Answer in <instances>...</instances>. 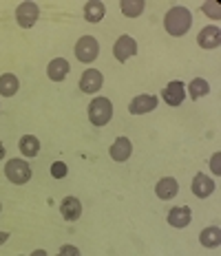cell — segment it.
<instances>
[{"label":"cell","instance_id":"6da1fadb","mask_svg":"<svg viewBox=\"0 0 221 256\" xmlns=\"http://www.w3.org/2000/svg\"><path fill=\"white\" fill-rule=\"evenodd\" d=\"M190 24H192V14L188 12L186 7H172L164 18V29L168 31L170 36H175V38L186 36Z\"/></svg>","mask_w":221,"mask_h":256},{"label":"cell","instance_id":"7a4b0ae2","mask_svg":"<svg viewBox=\"0 0 221 256\" xmlns=\"http://www.w3.org/2000/svg\"><path fill=\"white\" fill-rule=\"evenodd\" d=\"M113 117V104L106 98H95L89 104V120L93 126H106Z\"/></svg>","mask_w":221,"mask_h":256},{"label":"cell","instance_id":"3957f363","mask_svg":"<svg viewBox=\"0 0 221 256\" xmlns=\"http://www.w3.org/2000/svg\"><path fill=\"white\" fill-rule=\"evenodd\" d=\"M5 174H7V179L12 181V184L23 186L31 179V168L23 159H9L7 166H5Z\"/></svg>","mask_w":221,"mask_h":256},{"label":"cell","instance_id":"277c9868","mask_svg":"<svg viewBox=\"0 0 221 256\" xmlns=\"http://www.w3.org/2000/svg\"><path fill=\"white\" fill-rule=\"evenodd\" d=\"M100 53V42L93 38V36H82V38L78 40V44H75V58H78L80 62L84 64H91L98 58Z\"/></svg>","mask_w":221,"mask_h":256},{"label":"cell","instance_id":"5b68a950","mask_svg":"<svg viewBox=\"0 0 221 256\" xmlns=\"http://www.w3.org/2000/svg\"><path fill=\"white\" fill-rule=\"evenodd\" d=\"M38 18H40V9H38L36 2H23L16 9V20H18V24L23 26V29L34 26L38 22Z\"/></svg>","mask_w":221,"mask_h":256},{"label":"cell","instance_id":"8992f818","mask_svg":"<svg viewBox=\"0 0 221 256\" xmlns=\"http://www.w3.org/2000/svg\"><path fill=\"white\" fill-rule=\"evenodd\" d=\"M137 53V42L131 38V36H120L115 42V46H113V56H115L117 62H126L128 58H133Z\"/></svg>","mask_w":221,"mask_h":256},{"label":"cell","instance_id":"52a82bcc","mask_svg":"<svg viewBox=\"0 0 221 256\" xmlns=\"http://www.w3.org/2000/svg\"><path fill=\"white\" fill-rule=\"evenodd\" d=\"M102 84H104V78H102V73L98 68H86L82 73V78H80V90L82 93H98L102 88Z\"/></svg>","mask_w":221,"mask_h":256},{"label":"cell","instance_id":"ba28073f","mask_svg":"<svg viewBox=\"0 0 221 256\" xmlns=\"http://www.w3.org/2000/svg\"><path fill=\"white\" fill-rule=\"evenodd\" d=\"M157 102L159 100L155 98V95H137V98L131 100L128 110H131L133 115H144V113H150V110L157 108Z\"/></svg>","mask_w":221,"mask_h":256},{"label":"cell","instance_id":"9c48e42d","mask_svg":"<svg viewBox=\"0 0 221 256\" xmlns=\"http://www.w3.org/2000/svg\"><path fill=\"white\" fill-rule=\"evenodd\" d=\"M184 82H179V80H175V82H170L168 86H166L164 90H161V100H164L168 106H179L181 102H184Z\"/></svg>","mask_w":221,"mask_h":256},{"label":"cell","instance_id":"30bf717a","mask_svg":"<svg viewBox=\"0 0 221 256\" xmlns=\"http://www.w3.org/2000/svg\"><path fill=\"white\" fill-rule=\"evenodd\" d=\"M214 181L208 177V174H203V172H199L195 174V179H192V194L199 196V199H206V196H210L214 192Z\"/></svg>","mask_w":221,"mask_h":256},{"label":"cell","instance_id":"8fae6325","mask_svg":"<svg viewBox=\"0 0 221 256\" xmlns=\"http://www.w3.org/2000/svg\"><path fill=\"white\" fill-rule=\"evenodd\" d=\"M197 42L203 49H217L221 44V29L219 26H203V29L199 31Z\"/></svg>","mask_w":221,"mask_h":256},{"label":"cell","instance_id":"7c38bea8","mask_svg":"<svg viewBox=\"0 0 221 256\" xmlns=\"http://www.w3.org/2000/svg\"><path fill=\"white\" fill-rule=\"evenodd\" d=\"M109 152H111V159H113V162L124 164L128 157H131V152H133L131 140H128V137H117V140L113 142V146H111Z\"/></svg>","mask_w":221,"mask_h":256},{"label":"cell","instance_id":"4fadbf2b","mask_svg":"<svg viewBox=\"0 0 221 256\" xmlns=\"http://www.w3.org/2000/svg\"><path fill=\"white\" fill-rule=\"evenodd\" d=\"M177 192H179V184H177V179H172V177L159 179L157 186H155V194H157L161 201H170L172 196H177Z\"/></svg>","mask_w":221,"mask_h":256},{"label":"cell","instance_id":"5bb4252c","mask_svg":"<svg viewBox=\"0 0 221 256\" xmlns=\"http://www.w3.org/2000/svg\"><path fill=\"white\" fill-rule=\"evenodd\" d=\"M60 212H62L64 221H78L80 214H82V204L75 196H64L60 204Z\"/></svg>","mask_w":221,"mask_h":256},{"label":"cell","instance_id":"9a60e30c","mask_svg":"<svg viewBox=\"0 0 221 256\" xmlns=\"http://www.w3.org/2000/svg\"><path fill=\"white\" fill-rule=\"evenodd\" d=\"M192 218V212L188 206H175L172 210L168 212V223L172 228H186Z\"/></svg>","mask_w":221,"mask_h":256},{"label":"cell","instance_id":"2e32d148","mask_svg":"<svg viewBox=\"0 0 221 256\" xmlns=\"http://www.w3.org/2000/svg\"><path fill=\"white\" fill-rule=\"evenodd\" d=\"M69 62L64 60V58H56V60L49 62V66H47V76H49L53 82H62L64 78L69 76Z\"/></svg>","mask_w":221,"mask_h":256},{"label":"cell","instance_id":"e0dca14e","mask_svg":"<svg viewBox=\"0 0 221 256\" xmlns=\"http://www.w3.org/2000/svg\"><path fill=\"white\" fill-rule=\"evenodd\" d=\"M18 88H20V82L16 76H12V73L0 76V95L3 98H12V95L18 93Z\"/></svg>","mask_w":221,"mask_h":256},{"label":"cell","instance_id":"ac0fdd59","mask_svg":"<svg viewBox=\"0 0 221 256\" xmlns=\"http://www.w3.org/2000/svg\"><path fill=\"white\" fill-rule=\"evenodd\" d=\"M199 241H201L203 248H219V243H221V230H219V226L206 228V230L199 234Z\"/></svg>","mask_w":221,"mask_h":256},{"label":"cell","instance_id":"d6986e66","mask_svg":"<svg viewBox=\"0 0 221 256\" xmlns=\"http://www.w3.org/2000/svg\"><path fill=\"white\" fill-rule=\"evenodd\" d=\"M84 18L89 22H100L104 18V4L98 2V0H91V2L84 4Z\"/></svg>","mask_w":221,"mask_h":256},{"label":"cell","instance_id":"ffe728a7","mask_svg":"<svg viewBox=\"0 0 221 256\" xmlns=\"http://www.w3.org/2000/svg\"><path fill=\"white\" fill-rule=\"evenodd\" d=\"M20 152H23L25 157H36V154L40 152V142H38V137L25 135L23 140H20Z\"/></svg>","mask_w":221,"mask_h":256},{"label":"cell","instance_id":"44dd1931","mask_svg":"<svg viewBox=\"0 0 221 256\" xmlns=\"http://www.w3.org/2000/svg\"><path fill=\"white\" fill-rule=\"evenodd\" d=\"M144 0H122L120 2V9L124 12V16H128V18H137L139 14L144 12Z\"/></svg>","mask_w":221,"mask_h":256},{"label":"cell","instance_id":"7402d4cb","mask_svg":"<svg viewBox=\"0 0 221 256\" xmlns=\"http://www.w3.org/2000/svg\"><path fill=\"white\" fill-rule=\"evenodd\" d=\"M188 90H190V98L192 100H199V98H203V95L210 93V84L203 78H195L190 82V88H188Z\"/></svg>","mask_w":221,"mask_h":256},{"label":"cell","instance_id":"603a6c76","mask_svg":"<svg viewBox=\"0 0 221 256\" xmlns=\"http://www.w3.org/2000/svg\"><path fill=\"white\" fill-rule=\"evenodd\" d=\"M203 14L210 16V18H214V20H219L221 18V12H219V2H203Z\"/></svg>","mask_w":221,"mask_h":256},{"label":"cell","instance_id":"cb8c5ba5","mask_svg":"<svg viewBox=\"0 0 221 256\" xmlns=\"http://www.w3.org/2000/svg\"><path fill=\"white\" fill-rule=\"evenodd\" d=\"M51 174L56 179H62V177H67V164H62V162H56L51 166Z\"/></svg>","mask_w":221,"mask_h":256},{"label":"cell","instance_id":"d4e9b609","mask_svg":"<svg viewBox=\"0 0 221 256\" xmlns=\"http://www.w3.org/2000/svg\"><path fill=\"white\" fill-rule=\"evenodd\" d=\"M58 256H82V254H80V250L75 245H62Z\"/></svg>","mask_w":221,"mask_h":256},{"label":"cell","instance_id":"484cf974","mask_svg":"<svg viewBox=\"0 0 221 256\" xmlns=\"http://www.w3.org/2000/svg\"><path fill=\"white\" fill-rule=\"evenodd\" d=\"M219 159H221V154L217 152V154H214V159L210 162V166H212V172H214V174H219V172H221V168H219Z\"/></svg>","mask_w":221,"mask_h":256},{"label":"cell","instance_id":"4316f807","mask_svg":"<svg viewBox=\"0 0 221 256\" xmlns=\"http://www.w3.org/2000/svg\"><path fill=\"white\" fill-rule=\"evenodd\" d=\"M7 238H9V234H7V232H0V245L7 241Z\"/></svg>","mask_w":221,"mask_h":256},{"label":"cell","instance_id":"83f0119b","mask_svg":"<svg viewBox=\"0 0 221 256\" xmlns=\"http://www.w3.org/2000/svg\"><path fill=\"white\" fill-rule=\"evenodd\" d=\"M31 256H49V254H47V252H45V250H36V252H34V254H31Z\"/></svg>","mask_w":221,"mask_h":256},{"label":"cell","instance_id":"f1b7e54d","mask_svg":"<svg viewBox=\"0 0 221 256\" xmlns=\"http://www.w3.org/2000/svg\"><path fill=\"white\" fill-rule=\"evenodd\" d=\"M3 157H5V146L0 144V159H3Z\"/></svg>","mask_w":221,"mask_h":256},{"label":"cell","instance_id":"f546056e","mask_svg":"<svg viewBox=\"0 0 221 256\" xmlns=\"http://www.w3.org/2000/svg\"><path fill=\"white\" fill-rule=\"evenodd\" d=\"M0 208H3V206H0Z\"/></svg>","mask_w":221,"mask_h":256}]
</instances>
